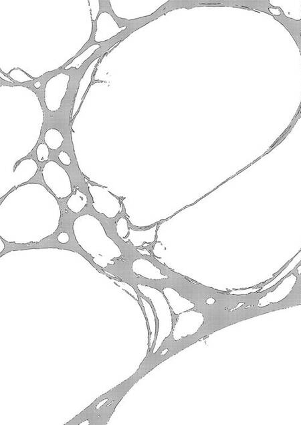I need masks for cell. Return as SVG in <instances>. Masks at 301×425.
<instances>
[{
    "label": "cell",
    "mask_w": 301,
    "mask_h": 425,
    "mask_svg": "<svg viewBox=\"0 0 301 425\" xmlns=\"http://www.w3.org/2000/svg\"><path fill=\"white\" fill-rule=\"evenodd\" d=\"M144 257L145 260L152 263L160 271L161 274L167 277L161 279H151L139 276L137 278L138 285L151 287L161 293L165 289H172L183 299L190 301L194 306H199L208 303L212 295L218 291L217 289L205 286L188 277L175 273L157 261L153 254H145Z\"/></svg>",
    "instance_id": "cell-1"
},
{
    "label": "cell",
    "mask_w": 301,
    "mask_h": 425,
    "mask_svg": "<svg viewBox=\"0 0 301 425\" xmlns=\"http://www.w3.org/2000/svg\"><path fill=\"white\" fill-rule=\"evenodd\" d=\"M191 310L201 313L204 317L203 323L193 334L197 341L234 323L267 313L266 307L243 305L238 308L228 309L215 302L194 306Z\"/></svg>",
    "instance_id": "cell-2"
},
{
    "label": "cell",
    "mask_w": 301,
    "mask_h": 425,
    "mask_svg": "<svg viewBox=\"0 0 301 425\" xmlns=\"http://www.w3.org/2000/svg\"><path fill=\"white\" fill-rule=\"evenodd\" d=\"M197 340L193 334L181 337L180 339L175 340L173 337V331H171L169 336L165 338L162 344L157 350L156 353H150L141 364L140 368L136 374L139 377L143 378L145 374L154 369L156 366L163 362L172 357L185 348L189 347L196 343Z\"/></svg>",
    "instance_id": "cell-3"
},
{
    "label": "cell",
    "mask_w": 301,
    "mask_h": 425,
    "mask_svg": "<svg viewBox=\"0 0 301 425\" xmlns=\"http://www.w3.org/2000/svg\"><path fill=\"white\" fill-rule=\"evenodd\" d=\"M87 196L79 190H76L67 201V206L74 213H79L86 206Z\"/></svg>",
    "instance_id": "cell-4"
},
{
    "label": "cell",
    "mask_w": 301,
    "mask_h": 425,
    "mask_svg": "<svg viewBox=\"0 0 301 425\" xmlns=\"http://www.w3.org/2000/svg\"><path fill=\"white\" fill-rule=\"evenodd\" d=\"M44 141L52 150H56L61 147L64 141V137L59 131L56 129H50L44 135Z\"/></svg>",
    "instance_id": "cell-5"
},
{
    "label": "cell",
    "mask_w": 301,
    "mask_h": 425,
    "mask_svg": "<svg viewBox=\"0 0 301 425\" xmlns=\"http://www.w3.org/2000/svg\"><path fill=\"white\" fill-rule=\"evenodd\" d=\"M49 147L45 143H40L36 149V156L40 162H44L49 159Z\"/></svg>",
    "instance_id": "cell-6"
},
{
    "label": "cell",
    "mask_w": 301,
    "mask_h": 425,
    "mask_svg": "<svg viewBox=\"0 0 301 425\" xmlns=\"http://www.w3.org/2000/svg\"><path fill=\"white\" fill-rule=\"evenodd\" d=\"M58 159H59L60 162H61L62 164L66 165V166H69V165L71 164V159H70L69 155H68V153H66V151H60L59 154H58Z\"/></svg>",
    "instance_id": "cell-7"
},
{
    "label": "cell",
    "mask_w": 301,
    "mask_h": 425,
    "mask_svg": "<svg viewBox=\"0 0 301 425\" xmlns=\"http://www.w3.org/2000/svg\"><path fill=\"white\" fill-rule=\"evenodd\" d=\"M58 241L61 244H67L70 240L69 234L66 232H62L57 236Z\"/></svg>",
    "instance_id": "cell-8"
},
{
    "label": "cell",
    "mask_w": 301,
    "mask_h": 425,
    "mask_svg": "<svg viewBox=\"0 0 301 425\" xmlns=\"http://www.w3.org/2000/svg\"><path fill=\"white\" fill-rule=\"evenodd\" d=\"M0 246H1V248H0V252H1L2 253V252L4 251V248H5V244H4V242L3 240H2V238L1 239H0Z\"/></svg>",
    "instance_id": "cell-9"
}]
</instances>
